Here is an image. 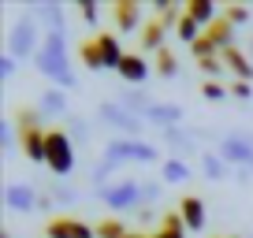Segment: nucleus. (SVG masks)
Masks as SVG:
<instances>
[{"label":"nucleus","mask_w":253,"mask_h":238,"mask_svg":"<svg viewBox=\"0 0 253 238\" xmlns=\"http://www.w3.org/2000/svg\"><path fill=\"white\" fill-rule=\"evenodd\" d=\"M34 67H38L56 89H75L79 86V75H75L71 60H67V38H63V34H45V45L34 56Z\"/></svg>","instance_id":"1"},{"label":"nucleus","mask_w":253,"mask_h":238,"mask_svg":"<svg viewBox=\"0 0 253 238\" xmlns=\"http://www.w3.org/2000/svg\"><path fill=\"white\" fill-rule=\"evenodd\" d=\"M101 157L123 167V164H157L160 153H157V145L145 142V138H112Z\"/></svg>","instance_id":"2"},{"label":"nucleus","mask_w":253,"mask_h":238,"mask_svg":"<svg viewBox=\"0 0 253 238\" xmlns=\"http://www.w3.org/2000/svg\"><path fill=\"white\" fill-rule=\"evenodd\" d=\"M41 45H45V34H41V26L30 19V11H26L8 34V56H15V60H34V56L41 52Z\"/></svg>","instance_id":"3"},{"label":"nucleus","mask_w":253,"mask_h":238,"mask_svg":"<svg viewBox=\"0 0 253 238\" xmlns=\"http://www.w3.org/2000/svg\"><path fill=\"white\" fill-rule=\"evenodd\" d=\"M97 198L112 208V212H142V179H116L112 186H104Z\"/></svg>","instance_id":"4"},{"label":"nucleus","mask_w":253,"mask_h":238,"mask_svg":"<svg viewBox=\"0 0 253 238\" xmlns=\"http://www.w3.org/2000/svg\"><path fill=\"white\" fill-rule=\"evenodd\" d=\"M45 167L56 175V179H67V175L75 171V142H71V134L63 127L48 130V160H45Z\"/></svg>","instance_id":"5"},{"label":"nucleus","mask_w":253,"mask_h":238,"mask_svg":"<svg viewBox=\"0 0 253 238\" xmlns=\"http://www.w3.org/2000/svg\"><path fill=\"white\" fill-rule=\"evenodd\" d=\"M216 153L231 164V171H238V167L253 171V134H246V130H231V134H223Z\"/></svg>","instance_id":"6"},{"label":"nucleus","mask_w":253,"mask_h":238,"mask_svg":"<svg viewBox=\"0 0 253 238\" xmlns=\"http://www.w3.org/2000/svg\"><path fill=\"white\" fill-rule=\"evenodd\" d=\"M97 119H101L108 130H119V138H142V130H145V119L130 116V112L119 108L116 101H104L101 108H97Z\"/></svg>","instance_id":"7"},{"label":"nucleus","mask_w":253,"mask_h":238,"mask_svg":"<svg viewBox=\"0 0 253 238\" xmlns=\"http://www.w3.org/2000/svg\"><path fill=\"white\" fill-rule=\"evenodd\" d=\"M45 238H97V227L75 220V216H48L45 220Z\"/></svg>","instance_id":"8"},{"label":"nucleus","mask_w":253,"mask_h":238,"mask_svg":"<svg viewBox=\"0 0 253 238\" xmlns=\"http://www.w3.org/2000/svg\"><path fill=\"white\" fill-rule=\"evenodd\" d=\"M19 149L30 164H45L48 160V130L45 127H30V130H19Z\"/></svg>","instance_id":"9"},{"label":"nucleus","mask_w":253,"mask_h":238,"mask_svg":"<svg viewBox=\"0 0 253 238\" xmlns=\"http://www.w3.org/2000/svg\"><path fill=\"white\" fill-rule=\"evenodd\" d=\"M182 119H186V112H182V104H175V101H157L149 112H145V123L157 127V130L182 127Z\"/></svg>","instance_id":"10"},{"label":"nucleus","mask_w":253,"mask_h":238,"mask_svg":"<svg viewBox=\"0 0 253 238\" xmlns=\"http://www.w3.org/2000/svg\"><path fill=\"white\" fill-rule=\"evenodd\" d=\"M30 19L41 26L45 34H63L67 30V15H63V4H34L30 8Z\"/></svg>","instance_id":"11"},{"label":"nucleus","mask_w":253,"mask_h":238,"mask_svg":"<svg viewBox=\"0 0 253 238\" xmlns=\"http://www.w3.org/2000/svg\"><path fill=\"white\" fill-rule=\"evenodd\" d=\"M149 71H153V64H145L142 52H126L123 60H119V71H116V75H119L130 89H138L145 79H149Z\"/></svg>","instance_id":"12"},{"label":"nucleus","mask_w":253,"mask_h":238,"mask_svg":"<svg viewBox=\"0 0 253 238\" xmlns=\"http://www.w3.org/2000/svg\"><path fill=\"white\" fill-rule=\"evenodd\" d=\"M112 23H116L119 34H130L142 26V4L138 0H116L112 4Z\"/></svg>","instance_id":"13"},{"label":"nucleus","mask_w":253,"mask_h":238,"mask_svg":"<svg viewBox=\"0 0 253 238\" xmlns=\"http://www.w3.org/2000/svg\"><path fill=\"white\" fill-rule=\"evenodd\" d=\"M38 198L41 194H34V186H26V183H8L4 186V205H8L11 212H34V208H38Z\"/></svg>","instance_id":"14"},{"label":"nucleus","mask_w":253,"mask_h":238,"mask_svg":"<svg viewBox=\"0 0 253 238\" xmlns=\"http://www.w3.org/2000/svg\"><path fill=\"white\" fill-rule=\"evenodd\" d=\"M220 60H223V67H227L231 75H235V82H253V60L242 52V48H223L220 52Z\"/></svg>","instance_id":"15"},{"label":"nucleus","mask_w":253,"mask_h":238,"mask_svg":"<svg viewBox=\"0 0 253 238\" xmlns=\"http://www.w3.org/2000/svg\"><path fill=\"white\" fill-rule=\"evenodd\" d=\"M160 142L182 160V153H194L198 149V134L194 130H182V127H171V130H160Z\"/></svg>","instance_id":"16"},{"label":"nucleus","mask_w":253,"mask_h":238,"mask_svg":"<svg viewBox=\"0 0 253 238\" xmlns=\"http://www.w3.org/2000/svg\"><path fill=\"white\" fill-rule=\"evenodd\" d=\"M179 212H182L186 231H205V201H201L198 194H186V198L179 201Z\"/></svg>","instance_id":"17"},{"label":"nucleus","mask_w":253,"mask_h":238,"mask_svg":"<svg viewBox=\"0 0 253 238\" xmlns=\"http://www.w3.org/2000/svg\"><path fill=\"white\" fill-rule=\"evenodd\" d=\"M116 104H119V108H126L130 116L145 119V112H149L157 101H153L149 93H142V89H119V93H116Z\"/></svg>","instance_id":"18"},{"label":"nucleus","mask_w":253,"mask_h":238,"mask_svg":"<svg viewBox=\"0 0 253 238\" xmlns=\"http://www.w3.org/2000/svg\"><path fill=\"white\" fill-rule=\"evenodd\" d=\"M201 38H205L209 45L216 48V52H223V48H231V45H235V26L227 23V15H220L212 26H205V34H201Z\"/></svg>","instance_id":"19"},{"label":"nucleus","mask_w":253,"mask_h":238,"mask_svg":"<svg viewBox=\"0 0 253 238\" xmlns=\"http://www.w3.org/2000/svg\"><path fill=\"white\" fill-rule=\"evenodd\" d=\"M164 30H168V23H164V19H160V15H153L149 23L142 26V34H138V41H142V48H145V52H153V56H157L160 48H168V45H164Z\"/></svg>","instance_id":"20"},{"label":"nucleus","mask_w":253,"mask_h":238,"mask_svg":"<svg viewBox=\"0 0 253 238\" xmlns=\"http://www.w3.org/2000/svg\"><path fill=\"white\" fill-rule=\"evenodd\" d=\"M116 179H123V175H119V164H112V160H104V157H101L93 167H89V179H86V183L93 186V194H101L104 186H112Z\"/></svg>","instance_id":"21"},{"label":"nucleus","mask_w":253,"mask_h":238,"mask_svg":"<svg viewBox=\"0 0 253 238\" xmlns=\"http://www.w3.org/2000/svg\"><path fill=\"white\" fill-rule=\"evenodd\" d=\"M38 108L45 112V119H67V93H60V89H45V93L38 97Z\"/></svg>","instance_id":"22"},{"label":"nucleus","mask_w":253,"mask_h":238,"mask_svg":"<svg viewBox=\"0 0 253 238\" xmlns=\"http://www.w3.org/2000/svg\"><path fill=\"white\" fill-rule=\"evenodd\" d=\"M97 45H101V56H104V67L108 71H119V60H123V48H119V38L116 34H97Z\"/></svg>","instance_id":"23"},{"label":"nucleus","mask_w":253,"mask_h":238,"mask_svg":"<svg viewBox=\"0 0 253 238\" xmlns=\"http://www.w3.org/2000/svg\"><path fill=\"white\" fill-rule=\"evenodd\" d=\"M79 64L89 67V71H104V56H101L97 38H82L79 41Z\"/></svg>","instance_id":"24"},{"label":"nucleus","mask_w":253,"mask_h":238,"mask_svg":"<svg viewBox=\"0 0 253 238\" xmlns=\"http://www.w3.org/2000/svg\"><path fill=\"white\" fill-rule=\"evenodd\" d=\"M186 15L194 19V23H201V30H205V26H212L216 19H220V11H216L212 0H186Z\"/></svg>","instance_id":"25"},{"label":"nucleus","mask_w":253,"mask_h":238,"mask_svg":"<svg viewBox=\"0 0 253 238\" xmlns=\"http://www.w3.org/2000/svg\"><path fill=\"white\" fill-rule=\"evenodd\" d=\"M201 171H205V179H212V183H223L231 171V164L220 157V153H201Z\"/></svg>","instance_id":"26"},{"label":"nucleus","mask_w":253,"mask_h":238,"mask_svg":"<svg viewBox=\"0 0 253 238\" xmlns=\"http://www.w3.org/2000/svg\"><path fill=\"white\" fill-rule=\"evenodd\" d=\"M160 183H190V167L182 164L179 157H171V160H164V164H160Z\"/></svg>","instance_id":"27"},{"label":"nucleus","mask_w":253,"mask_h":238,"mask_svg":"<svg viewBox=\"0 0 253 238\" xmlns=\"http://www.w3.org/2000/svg\"><path fill=\"white\" fill-rule=\"evenodd\" d=\"M41 119H45V112H41L38 104H19V108H15V127H19V130L41 127Z\"/></svg>","instance_id":"28"},{"label":"nucleus","mask_w":253,"mask_h":238,"mask_svg":"<svg viewBox=\"0 0 253 238\" xmlns=\"http://www.w3.org/2000/svg\"><path fill=\"white\" fill-rule=\"evenodd\" d=\"M153 71H157L160 79H175V75H179V60H175L171 48H160V52H157V64H153Z\"/></svg>","instance_id":"29"},{"label":"nucleus","mask_w":253,"mask_h":238,"mask_svg":"<svg viewBox=\"0 0 253 238\" xmlns=\"http://www.w3.org/2000/svg\"><path fill=\"white\" fill-rule=\"evenodd\" d=\"M63 130L71 134L75 145H86V142H89V123H86L82 116H67V119H63Z\"/></svg>","instance_id":"30"},{"label":"nucleus","mask_w":253,"mask_h":238,"mask_svg":"<svg viewBox=\"0 0 253 238\" xmlns=\"http://www.w3.org/2000/svg\"><path fill=\"white\" fill-rule=\"evenodd\" d=\"M175 30H179V41H186V45H194V41L205 34V30H201V23H194L186 11H182V19H179V26H175Z\"/></svg>","instance_id":"31"},{"label":"nucleus","mask_w":253,"mask_h":238,"mask_svg":"<svg viewBox=\"0 0 253 238\" xmlns=\"http://www.w3.org/2000/svg\"><path fill=\"white\" fill-rule=\"evenodd\" d=\"M201 97L212 101V104H220L223 97H231V89L223 86V82H216V79H205V82H201Z\"/></svg>","instance_id":"32"},{"label":"nucleus","mask_w":253,"mask_h":238,"mask_svg":"<svg viewBox=\"0 0 253 238\" xmlns=\"http://www.w3.org/2000/svg\"><path fill=\"white\" fill-rule=\"evenodd\" d=\"M123 235H126V227L116 220V216H108V220L97 223V238H123Z\"/></svg>","instance_id":"33"},{"label":"nucleus","mask_w":253,"mask_h":238,"mask_svg":"<svg viewBox=\"0 0 253 238\" xmlns=\"http://www.w3.org/2000/svg\"><path fill=\"white\" fill-rule=\"evenodd\" d=\"M198 71L205 75V79H216V82H220V75L227 71V67H223L220 56H209V60H198Z\"/></svg>","instance_id":"34"},{"label":"nucleus","mask_w":253,"mask_h":238,"mask_svg":"<svg viewBox=\"0 0 253 238\" xmlns=\"http://www.w3.org/2000/svg\"><path fill=\"white\" fill-rule=\"evenodd\" d=\"M52 198L60 201V205H75V201H79V190H71V186H63V183H52Z\"/></svg>","instance_id":"35"},{"label":"nucleus","mask_w":253,"mask_h":238,"mask_svg":"<svg viewBox=\"0 0 253 238\" xmlns=\"http://www.w3.org/2000/svg\"><path fill=\"white\" fill-rule=\"evenodd\" d=\"M227 23L235 26V30H238V26H246V23H250V8H242V4H231V8H227Z\"/></svg>","instance_id":"36"},{"label":"nucleus","mask_w":253,"mask_h":238,"mask_svg":"<svg viewBox=\"0 0 253 238\" xmlns=\"http://www.w3.org/2000/svg\"><path fill=\"white\" fill-rule=\"evenodd\" d=\"M227 89H231V97H235V101H242V104L253 101V82H231Z\"/></svg>","instance_id":"37"},{"label":"nucleus","mask_w":253,"mask_h":238,"mask_svg":"<svg viewBox=\"0 0 253 238\" xmlns=\"http://www.w3.org/2000/svg\"><path fill=\"white\" fill-rule=\"evenodd\" d=\"M160 186H164V183H145V179H142V205H145V208L160 198Z\"/></svg>","instance_id":"38"},{"label":"nucleus","mask_w":253,"mask_h":238,"mask_svg":"<svg viewBox=\"0 0 253 238\" xmlns=\"http://www.w3.org/2000/svg\"><path fill=\"white\" fill-rule=\"evenodd\" d=\"M79 15L86 19L89 26H93V23H97V15H101V11H97V4H93V0H79Z\"/></svg>","instance_id":"39"},{"label":"nucleus","mask_w":253,"mask_h":238,"mask_svg":"<svg viewBox=\"0 0 253 238\" xmlns=\"http://www.w3.org/2000/svg\"><path fill=\"white\" fill-rule=\"evenodd\" d=\"M15 67H19L15 56H8V52L0 56V79H11V75H15Z\"/></svg>","instance_id":"40"},{"label":"nucleus","mask_w":253,"mask_h":238,"mask_svg":"<svg viewBox=\"0 0 253 238\" xmlns=\"http://www.w3.org/2000/svg\"><path fill=\"white\" fill-rule=\"evenodd\" d=\"M0 142H4V149H15V130H11V123H0Z\"/></svg>","instance_id":"41"},{"label":"nucleus","mask_w":253,"mask_h":238,"mask_svg":"<svg viewBox=\"0 0 253 238\" xmlns=\"http://www.w3.org/2000/svg\"><path fill=\"white\" fill-rule=\"evenodd\" d=\"M52 205H56L52 194H41V198H38V212H52Z\"/></svg>","instance_id":"42"},{"label":"nucleus","mask_w":253,"mask_h":238,"mask_svg":"<svg viewBox=\"0 0 253 238\" xmlns=\"http://www.w3.org/2000/svg\"><path fill=\"white\" fill-rule=\"evenodd\" d=\"M153 238H186V231H171V227H160V231H153Z\"/></svg>","instance_id":"43"},{"label":"nucleus","mask_w":253,"mask_h":238,"mask_svg":"<svg viewBox=\"0 0 253 238\" xmlns=\"http://www.w3.org/2000/svg\"><path fill=\"white\" fill-rule=\"evenodd\" d=\"M235 175H238V186H250V179H253V171H246V167H238Z\"/></svg>","instance_id":"44"},{"label":"nucleus","mask_w":253,"mask_h":238,"mask_svg":"<svg viewBox=\"0 0 253 238\" xmlns=\"http://www.w3.org/2000/svg\"><path fill=\"white\" fill-rule=\"evenodd\" d=\"M123 238H153V235H142V231H126Z\"/></svg>","instance_id":"45"},{"label":"nucleus","mask_w":253,"mask_h":238,"mask_svg":"<svg viewBox=\"0 0 253 238\" xmlns=\"http://www.w3.org/2000/svg\"><path fill=\"white\" fill-rule=\"evenodd\" d=\"M246 56L253 60V34H250V45H246Z\"/></svg>","instance_id":"46"},{"label":"nucleus","mask_w":253,"mask_h":238,"mask_svg":"<svg viewBox=\"0 0 253 238\" xmlns=\"http://www.w3.org/2000/svg\"><path fill=\"white\" fill-rule=\"evenodd\" d=\"M0 238H11V231H8V227H4V231H0Z\"/></svg>","instance_id":"47"},{"label":"nucleus","mask_w":253,"mask_h":238,"mask_svg":"<svg viewBox=\"0 0 253 238\" xmlns=\"http://www.w3.org/2000/svg\"><path fill=\"white\" fill-rule=\"evenodd\" d=\"M212 238H223V235H212Z\"/></svg>","instance_id":"48"},{"label":"nucleus","mask_w":253,"mask_h":238,"mask_svg":"<svg viewBox=\"0 0 253 238\" xmlns=\"http://www.w3.org/2000/svg\"><path fill=\"white\" fill-rule=\"evenodd\" d=\"M235 238H242V235H235Z\"/></svg>","instance_id":"49"}]
</instances>
